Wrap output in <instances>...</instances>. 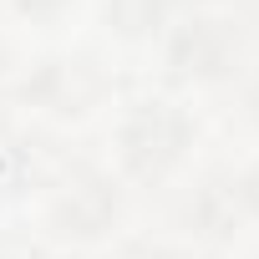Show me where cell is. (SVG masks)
Returning a JSON list of instances; mask_svg holds the SVG:
<instances>
[{
    "label": "cell",
    "instance_id": "8fae6325",
    "mask_svg": "<svg viewBox=\"0 0 259 259\" xmlns=\"http://www.w3.org/2000/svg\"><path fill=\"white\" fill-rule=\"evenodd\" d=\"M178 6H188V0H178Z\"/></svg>",
    "mask_w": 259,
    "mask_h": 259
},
{
    "label": "cell",
    "instance_id": "9c48e42d",
    "mask_svg": "<svg viewBox=\"0 0 259 259\" xmlns=\"http://www.w3.org/2000/svg\"><path fill=\"white\" fill-rule=\"evenodd\" d=\"M117 259H173V254H168L163 244H153V239H138V244H127Z\"/></svg>",
    "mask_w": 259,
    "mask_h": 259
},
{
    "label": "cell",
    "instance_id": "5b68a950",
    "mask_svg": "<svg viewBox=\"0 0 259 259\" xmlns=\"http://www.w3.org/2000/svg\"><path fill=\"white\" fill-rule=\"evenodd\" d=\"M239 198H234V183H219V178H208V183H198L188 198H183V208H178V219L198 234V239H229L234 234V224H239Z\"/></svg>",
    "mask_w": 259,
    "mask_h": 259
},
{
    "label": "cell",
    "instance_id": "277c9868",
    "mask_svg": "<svg viewBox=\"0 0 259 259\" xmlns=\"http://www.w3.org/2000/svg\"><path fill=\"white\" fill-rule=\"evenodd\" d=\"M21 97L46 117H87L107 97V76L92 56H46L41 66H31Z\"/></svg>",
    "mask_w": 259,
    "mask_h": 259
},
{
    "label": "cell",
    "instance_id": "3957f363",
    "mask_svg": "<svg viewBox=\"0 0 259 259\" xmlns=\"http://www.w3.org/2000/svg\"><path fill=\"white\" fill-rule=\"evenodd\" d=\"M117 219H122V188L97 168L66 178L56 188L51 208H46V229L56 239H76V244H92V239L112 234Z\"/></svg>",
    "mask_w": 259,
    "mask_h": 259
},
{
    "label": "cell",
    "instance_id": "52a82bcc",
    "mask_svg": "<svg viewBox=\"0 0 259 259\" xmlns=\"http://www.w3.org/2000/svg\"><path fill=\"white\" fill-rule=\"evenodd\" d=\"M234 198H239V208H244L249 219H259V158L234 178Z\"/></svg>",
    "mask_w": 259,
    "mask_h": 259
},
{
    "label": "cell",
    "instance_id": "8992f818",
    "mask_svg": "<svg viewBox=\"0 0 259 259\" xmlns=\"http://www.w3.org/2000/svg\"><path fill=\"white\" fill-rule=\"evenodd\" d=\"M173 11H178V0H102V21H107L122 41H148V36H158Z\"/></svg>",
    "mask_w": 259,
    "mask_h": 259
},
{
    "label": "cell",
    "instance_id": "6da1fadb",
    "mask_svg": "<svg viewBox=\"0 0 259 259\" xmlns=\"http://www.w3.org/2000/svg\"><path fill=\"white\" fill-rule=\"evenodd\" d=\"M193 138H198V122L178 102L148 97V102H133L127 117L117 122V163L138 183H163L188 158Z\"/></svg>",
    "mask_w": 259,
    "mask_h": 259
},
{
    "label": "cell",
    "instance_id": "7a4b0ae2",
    "mask_svg": "<svg viewBox=\"0 0 259 259\" xmlns=\"http://www.w3.org/2000/svg\"><path fill=\"white\" fill-rule=\"evenodd\" d=\"M244 56V36L229 16H188L183 26L168 31V71L178 81L208 87V81H229L239 71Z\"/></svg>",
    "mask_w": 259,
    "mask_h": 259
},
{
    "label": "cell",
    "instance_id": "ba28073f",
    "mask_svg": "<svg viewBox=\"0 0 259 259\" xmlns=\"http://www.w3.org/2000/svg\"><path fill=\"white\" fill-rule=\"evenodd\" d=\"M11 6H16L21 16H31V21H56L71 0H11Z\"/></svg>",
    "mask_w": 259,
    "mask_h": 259
},
{
    "label": "cell",
    "instance_id": "30bf717a",
    "mask_svg": "<svg viewBox=\"0 0 259 259\" xmlns=\"http://www.w3.org/2000/svg\"><path fill=\"white\" fill-rule=\"evenodd\" d=\"M0 259H21V254H16V249H11V244H0Z\"/></svg>",
    "mask_w": 259,
    "mask_h": 259
}]
</instances>
